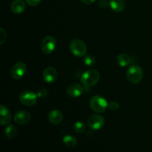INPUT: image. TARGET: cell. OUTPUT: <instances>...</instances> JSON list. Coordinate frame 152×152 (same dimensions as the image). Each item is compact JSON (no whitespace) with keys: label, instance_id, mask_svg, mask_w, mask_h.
<instances>
[{"label":"cell","instance_id":"cell-1","mask_svg":"<svg viewBox=\"0 0 152 152\" xmlns=\"http://www.w3.org/2000/svg\"><path fill=\"white\" fill-rule=\"evenodd\" d=\"M100 75L96 70H88L82 75L81 82L86 87L91 88L99 82Z\"/></svg>","mask_w":152,"mask_h":152},{"label":"cell","instance_id":"cell-2","mask_svg":"<svg viewBox=\"0 0 152 152\" xmlns=\"http://www.w3.org/2000/svg\"><path fill=\"white\" fill-rule=\"evenodd\" d=\"M89 105H90L92 111L98 113V114L103 113L108 107V103L106 99L102 96H98V95L93 96L90 99Z\"/></svg>","mask_w":152,"mask_h":152},{"label":"cell","instance_id":"cell-3","mask_svg":"<svg viewBox=\"0 0 152 152\" xmlns=\"http://www.w3.org/2000/svg\"><path fill=\"white\" fill-rule=\"evenodd\" d=\"M127 79L132 84H137L143 77V71L138 65H132L127 71Z\"/></svg>","mask_w":152,"mask_h":152},{"label":"cell","instance_id":"cell-4","mask_svg":"<svg viewBox=\"0 0 152 152\" xmlns=\"http://www.w3.org/2000/svg\"><path fill=\"white\" fill-rule=\"evenodd\" d=\"M70 50L76 56H83L87 51V46L83 40L75 39L70 43Z\"/></svg>","mask_w":152,"mask_h":152},{"label":"cell","instance_id":"cell-5","mask_svg":"<svg viewBox=\"0 0 152 152\" xmlns=\"http://www.w3.org/2000/svg\"><path fill=\"white\" fill-rule=\"evenodd\" d=\"M37 94L31 91H25L19 95V100L26 106H32L37 102Z\"/></svg>","mask_w":152,"mask_h":152},{"label":"cell","instance_id":"cell-6","mask_svg":"<svg viewBox=\"0 0 152 152\" xmlns=\"http://www.w3.org/2000/svg\"><path fill=\"white\" fill-rule=\"evenodd\" d=\"M56 46V40L53 37H45L41 42L42 51L45 54H50L55 50Z\"/></svg>","mask_w":152,"mask_h":152},{"label":"cell","instance_id":"cell-7","mask_svg":"<svg viewBox=\"0 0 152 152\" xmlns=\"http://www.w3.org/2000/svg\"><path fill=\"white\" fill-rule=\"evenodd\" d=\"M26 71V65L22 62H18L12 67L10 74H11V77L15 80H20L25 76Z\"/></svg>","mask_w":152,"mask_h":152},{"label":"cell","instance_id":"cell-8","mask_svg":"<svg viewBox=\"0 0 152 152\" xmlns=\"http://www.w3.org/2000/svg\"><path fill=\"white\" fill-rule=\"evenodd\" d=\"M88 125L93 130H99L105 125V119L99 114H94L88 118Z\"/></svg>","mask_w":152,"mask_h":152},{"label":"cell","instance_id":"cell-9","mask_svg":"<svg viewBox=\"0 0 152 152\" xmlns=\"http://www.w3.org/2000/svg\"><path fill=\"white\" fill-rule=\"evenodd\" d=\"M14 121L16 124L23 125L28 124L31 120V114L26 111H19L14 115Z\"/></svg>","mask_w":152,"mask_h":152},{"label":"cell","instance_id":"cell-10","mask_svg":"<svg viewBox=\"0 0 152 152\" xmlns=\"http://www.w3.org/2000/svg\"><path fill=\"white\" fill-rule=\"evenodd\" d=\"M43 78L46 83H51L57 78V72L53 67H48L43 71Z\"/></svg>","mask_w":152,"mask_h":152},{"label":"cell","instance_id":"cell-11","mask_svg":"<svg viewBox=\"0 0 152 152\" xmlns=\"http://www.w3.org/2000/svg\"><path fill=\"white\" fill-rule=\"evenodd\" d=\"M83 88L79 83H72L67 88V94L71 97H78L83 94Z\"/></svg>","mask_w":152,"mask_h":152},{"label":"cell","instance_id":"cell-12","mask_svg":"<svg viewBox=\"0 0 152 152\" xmlns=\"http://www.w3.org/2000/svg\"><path fill=\"white\" fill-rule=\"evenodd\" d=\"M11 118L12 116L10 111L6 107L1 105L0 106V124L1 126L10 123Z\"/></svg>","mask_w":152,"mask_h":152},{"label":"cell","instance_id":"cell-13","mask_svg":"<svg viewBox=\"0 0 152 152\" xmlns=\"http://www.w3.org/2000/svg\"><path fill=\"white\" fill-rule=\"evenodd\" d=\"M48 118L50 123H52V124L59 125L62 123L63 117H62V113L59 111H58V110H52L49 112Z\"/></svg>","mask_w":152,"mask_h":152},{"label":"cell","instance_id":"cell-14","mask_svg":"<svg viewBox=\"0 0 152 152\" xmlns=\"http://www.w3.org/2000/svg\"><path fill=\"white\" fill-rule=\"evenodd\" d=\"M109 5L115 12H122L126 8L125 0H110Z\"/></svg>","mask_w":152,"mask_h":152},{"label":"cell","instance_id":"cell-15","mask_svg":"<svg viewBox=\"0 0 152 152\" xmlns=\"http://www.w3.org/2000/svg\"><path fill=\"white\" fill-rule=\"evenodd\" d=\"M25 8V4L22 0H15L11 4V10L14 13H22Z\"/></svg>","mask_w":152,"mask_h":152},{"label":"cell","instance_id":"cell-16","mask_svg":"<svg viewBox=\"0 0 152 152\" xmlns=\"http://www.w3.org/2000/svg\"><path fill=\"white\" fill-rule=\"evenodd\" d=\"M117 63L121 67L128 66L131 63V58L126 53H121L117 56Z\"/></svg>","mask_w":152,"mask_h":152},{"label":"cell","instance_id":"cell-17","mask_svg":"<svg viewBox=\"0 0 152 152\" xmlns=\"http://www.w3.org/2000/svg\"><path fill=\"white\" fill-rule=\"evenodd\" d=\"M63 142L68 148H74L77 144V140L74 136L66 135L63 137Z\"/></svg>","mask_w":152,"mask_h":152},{"label":"cell","instance_id":"cell-18","mask_svg":"<svg viewBox=\"0 0 152 152\" xmlns=\"http://www.w3.org/2000/svg\"><path fill=\"white\" fill-rule=\"evenodd\" d=\"M4 133H5L6 137L7 138H9V139H13V138H14L16 137V134H17V130H16V128L13 125L10 124L5 129Z\"/></svg>","mask_w":152,"mask_h":152},{"label":"cell","instance_id":"cell-19","mask_svg":"<svg viewBox=\"0 0 152 152\" xmlns=\"http://www.w3.org/2000/svg\"><path fill=\"white\" fill-rule=\"evenodd\" d=\"M73 128H74V130L77 133H79V134H81L83 133V132H84L86 129V125H85L83 123H82V122H80V121L76 122V123L74 124Z\"/></svg>","mask_w":152,"mask_h":152},{"label":"cell","instance_id":"cell-20","mask_svg":"<svg viewBox=\"0 0 152 152\" xmlns=\"http://www.w3.org/2000/svg\"><path fill=\"white\" fill-rule=\"evenodd\" d=\"M83 62L88 66H92V65H94L95 64L96 60H95V58L93 56H91V55H87L83 59Z\"/></svg>","mask_w":152,"mask_h":152},{"label":"cell","instance_id":"cell-21","mask_svg":"<svg viewBox=\"0 0 152 152\" xmlns=\"http://www.w3.org/2000/svg\"><path fill=\"white\" fill-rule=\"evenodd\" d=\"M108 107H109L110 110L115 111L120 108V105H119L118 102H115V101H112V102H111L108 104Z\"/></svg>","mask_w":152,"mask_h":152},{"label":"cell","instance_id":"cell-22","mask_svg":"<svg viewBox=\"0 0 152 152\" xmlns=\"http://www.w3.org/2000/svg\"><path fill=\"white\" fill-rule=\"evenodd\" d=\"M48 95V91L45 88H41L39 90L37 96L40 98H45Z\"/></svg>","mask_w":152,"mask_h":152},{"label":"cell","instance_id":"cell-23","mask_svg":"<svg viewBox=\"0 0 152 152\" xmlns=\"http://www.w3.org/2000/svg\"><path fill=\"white\" fill-rule=\"evenodd\" d=\"M0 31H1V34H0V39H1L0 40V44L2 45L3 43L5 42L6 38H7V36H6V32L4 31L3 28H1Z\"/></svg>","mask_w":152,"mask_h":152},{"label":"cell","instance_id":"cell-24","mask_svg":"<svg viewBox=\"0 0 152 152\" xmlns=\"http://www.w3.org/2000/svg\"><path fill=\"white\" fill-rule=\"evenodd\" d=\"M25 1H26L29 5L36 6L37 5V4H39L42 1V0H25Z\"/></svg>","mask_w":152,"mask_h":152},{"label":"cell","instance_id":"cell-25","mask_svg":"<svg viewBox=\"0 0 152 152\" xmlns=\"http://www.w3.org/2000/svg\"><path fill=\"white\" fill-rule=\"evenodd\" d=\"M98 4L100 7H102V8H105L108 6V1L107 0H99V2H98Z\"/></svg>","mask_w":152,"mask_h":152},{"label":"cell","instance_id":"cell-26","mask_svg":"<svg viewBox=\"0 0 152 152\" xmlns=\"http://www.w3.org/2000/svg\"><path fill=\"white\" fill-rule=\"evenodd\" d=\"M80 1L86 4H92L93 2H94L96 0H80Z\"/></svg>","mask_w":152,"mask_h":152}]
</instances>
